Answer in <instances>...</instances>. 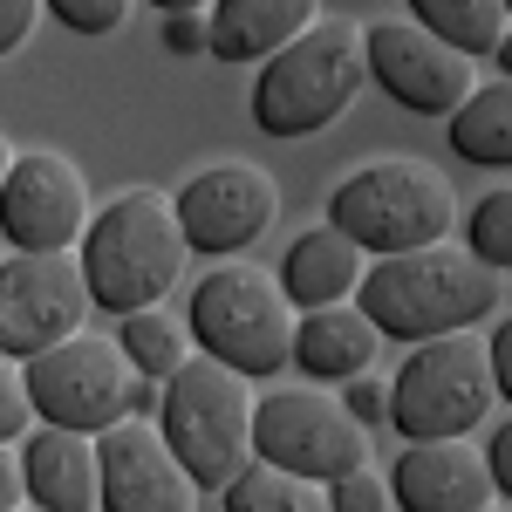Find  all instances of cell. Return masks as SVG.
I'll return each mask as SVG.
<instances>
[{"mask_svg": "<svg viewBox=\"0 0 512 512\" xmlns=\"http://www.w3.org/2000/svg\"><path fill=\"white\" fill-rule=\"evenodd\" d=\"M164 48H171V55H198V48H205V21H198V7H178V14L164 21Z\"/></svg>", "mask_w": 512, "mask_h": 512, "instance_id": "30", "label": "cell"}, {"mask_svg": "<svg viewBox=\"0 0 512 512\" xmlns=\"http://www.w3.org/2000/svg\"><path fill=\"white\" fill-rule=\"evenodd\" d=\"M321 499L335 512H383L390 506V478H376L369 465H349V472H335L321 485Z\"/></svg>", "mask_w": 512, "mask_h": 512, "instance_id": "25", "label": "cell"}, {"mask_svg": "<svg viewBox=\"0 0 512 512\" xmlns=\"http://www.w3.org/2000/svg\"><path fill=\"white\" fill-rule=\"evenodd\" d=\"M451 219H458V198L444 171L424 158H376L349 171L328 198V226L349 233L362 253H410V246L451 239Z\"/></svg>", "mask_w": 512, "mask_h": 512, "instance_id": "6", "label": "cell"}, {"mask_svg": "<svg viewBox=\"0 0 512 512\" xmlns=\"http://www.w3.org/2000/svg\"><path fill=\"white\" fill-rule=\"evenodd\" d=\"M35 14H41V0H0V55H14L35 35Z\"/></svg>", "mask_w": 512, "mask_h": 512, "instance_id": "28", "label": "cell"}, {"mask_svg": "<svg viewBox=\"0 0 512 512\" xmlns=\"http://www.w3.org/2000/svg\"><path fill=\"white\" fill-rule=\"evenodd\" d=\"M506 280L465 246H410V253H376V267L355 280V308L376 321V335L390 342H424V335H451L472 328L499 308Z\"/></svg>", "mask_w": 512, "mask_h": 512, "instance_id": "1", "label": "cell"}, {"mask_svg": "<svg viewBox=\"0 0 512 512\" xmlns=\"http://www.w3.org/2000/svg\"><path fill=\"white\" fill-rule=\"evenodd\" d=\"M185 328H192V349L239 369L246 383L253 376H274L294 362V301L280 294L274 274L246 267V260H226L192 287V308H185Z\"/></svg>", "mask_w": 512, "mask_h": 512, "instance_id": "5", "label": "cell"}, {"mask_svg": "<svg viewBox=\"0 0 512 512\" xmlns=\"http://www.w3.org/2000/svg\"><path fill=\"white\" fill-rule=\"evenodd\" d=\"M21 492L48 512H96V437L41 424L21 437Z\"/></svg>", "mask_w": 512, "mask_h": 512, "instance_id": "16", "label": "cell"}, {"mask_svg": "<svg viewBox=\"0 0 512 512\" xmlns=\"http://www.w3.org/2000/svg\"><path fill=\"white\" fill-rule=\"evenodd\" d=\"M492 403H499V390H492L485 342H472L465 328H451V335L410 342L396 383L383 390V417L403 437H465L485 424Z\"/></svg>", "mask_w": 512, "mask_h": 512, "instance_id": "7", "label": "cell"}, {"mask_svg": "<svg viewBox=\"0 0 512 512\" xmlns=\"http://www.w3.org/2000/svg\"><path fill=\"white\" fill-rule=\"evenodd\" d=\"M7 506H21V451L0 444V512Z\"/></svg>", "mask_w": 512, "mask_h": 512, "instance_id": "32", "label": "cell"}, {"mask_svg": "<svg viewBox=\"0 0 512 512\" xmlns=\"http://www.w3.org/2000/svg\"><path fill=\"white\" fill-rule=\"evenodd\" d=\"M171 205H178L185 246H192V253H212V260H226V253H246L253 239L274 226L280 185L260 171V164H212V171H198Z\"/></svg>", "mask_w": 512, "mask_h": 512, "instance_id": "13", "label": "cell"}, {"mask_svg": "<svg viewBox=\"0 0 512 512\" xmlns=\"http://www.w3.org/2000/svg\"><path fill=\"white\" fill-rule=\"evenodd\" d=\"M192 499L198 485L171 458L158 424L117 417L96 431V506L103 512H185Z\"/></svg>", "mask_w": 512, "mask_h": 512, "instance_id": "14", "label": "cell"}, {"mask_svg": "<svg viewBox=\"0 0 512 512\" xmlns=\"http://www.w3.org/2000/svg\"><path fill=\"white\" fill-rule=\"evenodd\" d=\"M465 164H485V171H506L512 164V82H485L472 89L458 110H451V130Z\"/></svg>", "mask_w": 512, "mask_h": 512, "instance_id": "20", "label": "cell"}, {"mask_svg": "<svg viewBox=\"0 0 512 512\" xmlns=\"http://www.w3.org/2000/svg\"><path fill=\"white\" fill-rule=\"evenodd\" d=\"M130 355L103 335H62L48 349L21 355V383H28V410L41 424H69V431H103L130 417Z\"/></svg>", "mask_w": 512, "mask_h": 512, "instance_id": "8", "label": "cell"}, {"mask_svg": "<svg viewBox=\"0 0 512 512\" xmlns=\"http://www.w3.org/2000/svg\"><path fill=\"white\" fill-rule=\"evenodd\" d=\"M253 458L308 478V485H328L349 465H369V424H355L349 410L321 390L253 396Z\"/></svg>", "mask_w": 512, "mask_h": 512, "instance_id": "9", "label": "cell"}, {"mask_svg": "<svg viewBox=\"0 0 512 512\" xmlns=\"http://www.w3.org/2000/svg\"><path fill=\"white\" fill-rule=\"evenodd\" d=\"M48 14H55L69 35H117L130 0H48Z\"/></svg>", "mask_w": 512, "mask_h": 512, "instance_id": "26", "label": "cell"}, {"mask_svg": "<svg viewBox=\"0 0 512 512\" xmlns=\"http://www.w3.org/2000/svg\"><path fill=\"white\" fill-rule=\"evenodd\" d=\"M151 7H164V14H178V7H205V0H151Z\"/></svg>", "mask_w": 512, "mask_h": 512, "instance_id": "34", "label": "cell"}, {"mask_svg": "<svg viewBox=\"0 0 512 512\" xmlns=\"http://www.w3.org/2000/svg\"><path fill=\"white\" fill-rule=\"evenodd\" d=\"M390 499H403L410 512H478L499 492L485 458L465 451V437H410V451L390 472Z\"/></svg>", "mask_w": 512, "mask_h": 512, "instance_id": "15", "label": "cell"}, {"mask_svg": "<svg viewBox=\"0 0 512 512\" xmlns=\"http://www.w3.org/2000/svg\"><path fill=\"white\" fill-rule=\"evenodd\" d=\"M82 308H89V287H82V267L69 253L14 246V260H0V349L14 362L76 335Z\"/></svg>", "mask_w": 512, "mask_h": 512, "instance_id": "11", "label": "cell"}, {"mask_svg": "<svg viewBox=\"0 0 512 512\" xmlns=\"http://www.w3.org/2000/svg\"><path fill=\"white\" fill-rule=\"evenodd\" d=\"M472 246H465V253H478V260H485V267H499V274H506L512 267V192H485L472 205Z\"/></svg>", "mask_w": 512, "mask_h": 512, "instance_id": "24", "label": "cell"}, {"mask_svg": "<svg viewBox=\"0 0 512 512\" xmlns=\"http://www.w3.org/2000/svg\"><path fill=\"white\" fill-rule=\"evenodd\" d=\"M117 321H123L117 349L130 355L137 376H158V383H164V376L192 355V328H185L178 315H164L158 301H151V308H130V315H117Z\"/></svg>", "mask_w": 512, "mask_h": 512, "instance_id": "22", "label": "cell"}, {"mask_svg": "<svg viewBox=\"0 0 512 512\" xmlns=\"http://www.w3.org/2000/svg\"><path fill=\"white\" fill-rule=\"evenodd\" d=\"M219 499H226V512H308V506H321V492L308 478L280 472L267 458H246V465L219 485Z\"/></svg>", "mask_w": 512, "mask_h": 512, "instance_id": "23", "label": "cell"}, {"mask_svg": "<svg viewBox=\"0 0 512 512\" xmlns=\"http://www.w3.org/2000/svg\"><path fill=\"white\" fill-rule=\"evenodd\" d=\"M158 376H130V417H158Z\"/></svg>", "mask_w": 512, "mask_h": 512, "instance_id": "33", "label": "cell"}, {"mask_svg": "<svg viewBox=\"0 0 512 512\" xmlns=\"http://www.w3.org/2000/svg\"><path fill=\"white\" fill-rule=\"evenodd\" d=\"M485 472H492V492H512V424H506V431H492Z\"/></svg>", "mask_w": 512, "mask_h": 512, "instance_id": "31", "label": "cell"}, {"mask_svg": "<svg viewBox=\"0 0 512 512\" xmlns=\"http://www.w3.org/2000/svg\"><path fill=\"white\" fill-rule=\"evenodd\" d=\"M355 280H362V246H355L349 233H335V226L301 233L294 246H287V260H280V294H287L294 308L349 301Z\"/></svg>", "mask_w": 512, "mask_h": 512, "instance_id": "19", "label": "cell"}, {"mask_svg": "<svg viewBox=\"0 0 512 512\" xmlns=\"http://www.w3.org/2000/svg\"><path fill=\"white\" fill-rule=\"evenodd\" d=\"M321 21V0H212L205 14V48L219 62H267L274 48Z\"/></svg>", "mask_w": 512, "mask_h": 512, "instance_id": "17", "label": "cell"}, {"mask_svg": "<svg viewBox=\"0 0 512 512\" xmlns=\"http://www.w3.org/2000/svg\"><path fill=\"white\" fill-rule=\"evenodd\" d=\"M28 383H21V362L0 349V444H14V437L28 431Z\"/></svg>", "mask_w": 512, "mask_h": 512, "instance_id": "27", "label": "cell"}, {"mask_svg": "<svg viewBox=\"0 0 512 512\" xmlns=\"http://www.w3.org/2000/svg\"><path fill=\"white\" fill-rule=\"evenodd\" d=\"M89 226V185L62 151H28L0 171V239L28 253H69Z\"/></svg>", "mask_w": 512, "mask_h": 512, "instance_id": "12", "label": "cell"}, {"mask_svg": "<svg viewBox=\"0 0 512 512\" xmlns=\"http://www.w3.org/2000/svg\"><path fill=\"white\" fill-rule=\"evenodd\" d=\"M158 437L171 444V458L185 465L198 492H219L253 458V390H246V376L212 362V355H185L158 390Z\"/></svg>", "mask_w": 512, "mask_h": 512, "instance_id": "3", "label": "cell"}, {"mask_svg": "<svg viewBox=\"0 0 512 512\" xmlns=\"http://www.w3.org/2000/svg\"><path fill=\"white\" fill-rule=\"evenodd\" d=\"M342 383H349V396H342V410H349L355 424H376V417H383V383H369L362 369H355V376H342Z\"/></svg>", "mask_w": 512, "mask_h": 512, "instance_id": "29", "label": "cell"}, {"mask_svg": "<svg viewBox=\"0 0 512 512\" xmlns=\"http://www.w3.org/2000/svg\"><path fill=\"white\" fill-rule=\"evenodd\" d=\"M369 82L362 69V28L349 21H308L301 35L267 55V69L253 82V123L267 137H315L355 103V89Z\"/></svg>", "mask_w": 512, "mask_h": 512, "instance_id": "4", "label": "cell"}, {"mask_svg": "<svg viewBox=\"0 0 512 512\" xmlns=\"http://www.w3.org/2000/svg\"><path fill=\"white\" fill-rule=\"evenodd\" d=\"M376 349H383L376 321L362 315V308H349V301H321V308H308V315L294 321V362L308 376H321V383H342L355 369H369Z\"/></svg>", "mask_w": 512, "mask_h": 512, "instance_id": "18", "label": "cell"}, {"mask_svg": "<svg viewBox=\"0 0 512 512\" xmlns=\"http://www.w3.org/2000/svg\"><path fill=\"white\" fill-rule=\"evenodd\" d=\"M185 226H178V205L151 185L110 198L103 212H89L82 226V287L96 308L130 315V308H151L158 294L178 287L185 274Z\"/></svg>", "mask_w": 512, "mask_h": 512, "instance_id": "2", "label": "cell"}, {"mask_svg": "<svg viewBox=\"0 0 512 512\" xmlns=\"http://www.w3.org/2000/svg\"><path fill=\"white\" fill-rule=\"evenodd\" d=\"M362 69L383 82V96L417 117H451L472 96V55L437 41L424 21H376L362 35Z\"/></svg>", "mask_w": 512, "mask_h": 512, "instance_id": "10", "label": "cell"}, {"mask_svg": "<svg viewBox=\"0 0 512 512\" xmlns=\"http://www.w3.org/2000/svg\"><path fill=\"white\" fill-rule=\"evenodd\" d=\"M7 158H14V151H7V144H0V171H7Z\"/></svg>", "mask_w": 512, "mask_h": 512, "instance_id": "35", "label": "cell"}, {"mask_svg": "<svg viewBox=\"0 0 512 512\" xmlns=\"http://www.w3.org/2000/svg\"><path fill=\"white\" fill-rule=\"evenodd\" d=\"M410 14L458 55H492L506 41V0H410Z\"/></svg>", "mask_w": 512, "mask_h": 512, "instance_id": "21", "label": "cell"}]
</instances>
